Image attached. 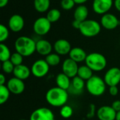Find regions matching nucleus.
I'll return each mask as SVG.
<instances>
[{"label": "nucleus", "mask_w": 120, "mask_h": 120, "mask_svg": "<svg viewBox=\"0 0 120 120\" xmlns=\"http://www.w3.org/2000/svg\"><path fill=\"white\" fill-rule=\"evenodd\" d=\"M60 16H61V12L60 10L57 8H51L47 11L46 18L51 23L57 22L60 18Z\"/></svg>", "instance_id": "obj_25"}, {"label": "nucleus", "mask_w": 120, "mask_h": 120, "mask_svg": "<svg viewBox=\"0 0 120 120\" xmlns=\"http://www.w3.org/2000/svg\"><path fill=\"white\" fill-rule=\"evenodd\" d=\"M13 74L15 77L18 78L21 80H25L29 78L32 72L31 69H30L27 65L22 64L18 66H15Z\"/></svg>", "instance_id": "obj_18"}, {"label": "nucleus", "mask_w": 120, "mask_h": 120, "mask_svg": "<svg viewBox=\"0 0 120 120\" xmlns=\"http://www.w3.org/2000/svg\"><path fill=\"white\" fill-rule=\"evenodd\" d=\"M120 22L117 17L110 13H107L102 15L101 18V26L108 30L116 29L120 25Z\"/></svg>", "instance_id": "obj_9"}, {"label": "nucleus", "mask_w": 120, "mask_h": 120, "mask_svg": "<svg viewBox=\"0 0 120 120\" xmlns=\"http://www.w3.org/2000/svg\"><path fill=\"white\" fill-rule=\"evenodd\" d=\"M117 112L112 106L103 105L97 110L96 115L99 120H115Z\"/></svg>", "instance_id": "obj_15"}, {"label": "nucleus", "mask_w": 120, "mask_h": 120, "mask_svg": "<svg viewBox=\"0 0 120 120\" xmlns=\"http://www.w3.org/2000/svg\"><path fill=\"white\" fill-rule=\"evenodd\" d=\"M14 47L15 51L23 57H29L36 51V41L31 37L20 36L15 41Z\"/></svg>", "instance_id": "obj_2"}, {"label": "nucleus", "mask_w": 120, "mask_h": 120, "mask_svg": "<svg viewBox=\"0 0 120 120\" xmlns=\"http://www.w3.org/2000/svg\"><path fill=\"white\" fill-rule=\"evenodd\" d=\"M9 37V28L6 25L1 24L0 25V42L4 43L8 39Z\"/></svg>", "instance_id": "obj_30"}, {"label": "nucleus", "mask_w": 120, "mask_h": 120, "mask_svg": "<svg viewBox=\"0 0 120 120\" xmlns=\"http://www.w3.org/2000/svg\"><path fill=\"white\" fill-rule=\"evenodd\" d=\"M25 120V119H22V120Z\"/></svg>", "instance_id": "obj_43"}, {"label": "nucleus", "mask_w": 120, "mask_h": 120, "mask_svg": "<svg viewBox=\"0 0 120 120\" xmlns=\"http://www.w3.org/2000/svg\"><path fill=\"white\" fill-rule=\"evenodd\" d=\"M9 0H0V7L4 8L7 6Z\"/></svg>", "instance_id": "obj_40"}, {"label": "nucleus", "mask_w": 120, "mask_h": 120, "mask_svg": "<svg viewBox=\"0 0 120 120\" xmlns=\"http://www.w3.org/2000/svg\"><path fill=\"white\" fill-rule=\"evenodd\" d=\"M107 84L103 79L98 76H93L86 81V88L87 91L94 96H102L106 89Z\"/></svg>", "instance_id": "obj_4"}, {"label": "nucleus", "mask_w": 120, "mask_h": 120, "mask_svg": "<svg viewBox=\"0 0 120 120\" xmlns=\"http://www.w3.org/2000/svg\"><path fill=\"white\" fill-rule=\"evenodd\" d=\"M112 5H114L113 0H94L92 8L96 13L103 15L108 13Z\"/></svg>", "instance_id": "obj_10"}, {"label": "nucleus", "mask_w": 120, "mask_h": 120, "mask_svg": "<svg viewBox=\"0 0 120 120\" xmlns=\"http://www.w3.org/2000/svg\"><path fill=\"white\" fill-rule=\"evenodd\" d=\"M50 66L46 61V60L39 59L36 60L31 67L32 74L37 78H42L45 77L49 71Z\"/></svg>", "instance_id": "obj_7"}, {"label": "nucleus", "mask_w": 120, "mask_h": 120, "mask_svg": "<svg viewBox=\"0 0 120 120\" xmlns=\"http://www.w3.org/2000/svg\"><path fill=\"white\" fill-rule=\"evenodd\" d=\"M6 86L9 89L10 92L15 95L22 94L25 89V85L23 80H21L15 77L10 79L7 82Z\"/></svg>", "instance_id": "obj_13"}, {"label": "nucleus", "mask_w": 120, "mask_h": 120, "mask_svg": "<svg viewBox=\"0 0 120 120\" xmlns=\"http://www.w3.org/2000/svg\"><path fill=\"white\" fill-rule=\"evenodd\" d=\"M81 24H82V22L79 21V20H75L72 21V25L74 28L77 29V30H79L80 28V26H81Z\"/></svg>", "instance_id": "obj_37"}, {"label": "nucleus", "mask_w": 120, "mask_h": 120, "mask_svg": "<svg viewBox=\"0 0 120 120\" xmlns=\"http://www.w3.org/2000/svg\"><path fill=\"white\" fill-rule=\"evenodd\" d=\"M79 70L78 63L71 58L65 59L62 64V70L64 74L68 76L70 78H74L77 75Z\"/></svg>", "instance_id": "obj_11"}, {"label": "nucleus", "mask_w": 120, "mask_h": 120, "mask_svg": "<svg viewBox=\"0 0 120 120\" xmlns=\"http://www.w3.org/2000/svg\"><path fill=\"white\" fill-rule=\"evenodd\" d=\"M45 60L47 62V63L49 65V66H51V67L56 66L59 65L60 63V55L57 54L56 53H51L49 55L46 56Z\"/></svg>", "instance_id": "obj_27"}, {"label": "nucleus", "mask_w": 120, "mask_h": 120, "mask_svg": "<svg viewBox=\"0 0 120 120\" xmlns=\"http://www.w3.org/2000/svg\"><path fill=\"white\" fill-rule=\"evenodd\" d=\"M50 0H34V9L40 13L48 11L50 8Z\"/></svg>", "instance_id": "obj_22"}, {"label": "nucleus", "mask_w": 120, "mask_h": 120, "mask_svg": "<svg viewBox=\"0 0 120 120\" xmlns=\"http://www.w3.org/2000/svg\"><path fill=\"white\" fill-rule=\"evenodd\" d=\"M56 83L58 87L64 90H68L71 86L70 78L63 72L59 73L56 78Z\"/></svg>", "instance_id": "obj_20"}, {"label": "nucleus", "mask_w": 120, "mask_h": 120, "mask_svg": "<svg viewBox=\"0 0 120 120\" xmlns=\"http://www.w3.org/2000/svg\"><path fill=\"white\" fill-rule=\"evenodd\" d=\"M30 120H54V115L47 108H39L32 112Z\"/></svg>", "instance_id": "obj_12"}, {"label": "nucleus", "mask_w": 120, "mask_h": 120, "mask_svg": "<svg viewBox=\"0 0 120 120\" xmlns=\"http://www.w3.org/2000/svg\"><path fill=\"white\" fill-rule=\"evenodd\" d=\"M88 0H74V1L75 2L76 4H78V5H83Z\"/></svg>", "instance_id": "obj_41"}, {"label": "nucleus", "mask_w": 120, "mask_h": 120, "mask_svg": "<svg viewBox=\"0 0 120 120\" xmlns=\"http://www.w3.org/2000/svg\"><path fill=\"white\" fill-rule=\"evenodd\" d=\"M114 6L115 8L120 12V0H115L114 1Z\"/></svg>", "instance_id": "obj_39"}, {"label": "nucleus", "mask_w": 120, "mask_h": 120, "mask_svg": "<svg viewBox=\"0 0 120 120\" xmlns=\"http://www.w3.org/2000/svg\"><path fill=\"white\" fill-rule=\"evenodd\" d=\"M85 63L94 72H101L107 66L106 58L103 54L97 52H93L88 54Z\"/></svg>", "instance_id": "obj_3"}, {"label": "nucleus", "mask_w": 120, "mask_h": 120, "mask_svg": "<svg viewBox=\"0 0 120 120\" xmlns=\"http://www.w3.org/2000/svg\"><path fill=\"white\" fill-rule=\"evenodd\" d=\"M46 102L53 107L61 108L66 105L68 100V94L66 90L58 86L49 89L46 94Z\"/></svg>", "instance_id": "obj_1"}, {"label": "nucleus", "mask_w": 120, "mask_h": 120, "mask_svg": "<svg viewBox=\"0 0 120 120\" xmlns=\"http://www.w3.org/2000/svg\"><path fill=\"white\" fill-rule=\"evenodd\" d=\"M95 111H96V106L94 104H90L89 109L88 113L86 115V117L88 118H92L95 115Z\"/></svg>", "instance_id": "obj_34"}, {"label": "nucleus", "mask_w": 120, "mask_h": 120, "mask_svg": "<svg viewBox=\"0 0 120 120\" xmlns=\"http://www.w3.org/2000/svg\"><path fill=\"white\" fill-rule=\"evenodd\" d=\"M101 22L95 20H86L82 22L79 32L86 37H94L97 36L101 31Z\"/></svg>", "instance_id": "obj_5"}, {"label": "nucleus", "mask_w": 120, "mask_h": 120, "mask_svg": "<svg viewBox=\"0 0 120 120\" xmlns=\"http://www.w3.org/2000/svg\"><path fill=\"white\" fill-rule=\"evenodd\" d=\"M75 2L74 0H61L60 6L65 11H70L72 9L75 5Z\"/></svg>", "instance_id": "obj_33"}, {"label": "nucleus", "mask_w": 120, "mask_h": 120, "mask_svg": "<svg viewBox=\"0 0 120 120\" xmlns=\"http://www.w3.org/2000/svg\"><path fill=\"white\" fill-rule=\"evenodd\" d=\"M69 56L70 58H71L72 60L78 63L85 61L87 54L83 49L80 47H74L72 48L69 53Z\"/></svg>", "instance_id": "obj_19"}, {"label": "nucleus", "mask_w": 120, "mask_h": 120, "mask_svg": "<svg viewBox=\"0 0 120 120\" xmlns=\"http://www.w3.org/2000/svg\"><path fill=\"white\" fill-rule=\"evenodd\" d=\"M60 115L64 119H68L71 117L73 115V110L71 106L68 105H65L61 107L60 110Z\"/></svg>", "instance_id": "obj_29"}, {"label": "nucleus", "mask_w": 120, "mask_h": 120, "mask_svg": "<svg viewBox=\"0 0 120 120\" xmlns=\"http://www.w3.org/2000/svg\"><path fill=\"white\" fill-rule=\"evenodd\" d=\"M1 68H2L3 72L5 74H11V73L13 72L15 65L11 63V61L10 60H8L2 62Z\"/></svg>", "instance_id": "obj_31"}, {"label": "nucleus", "mask_w": 120, "mask_h": 120, "mask_svg": "<svg viewBox=\"0 0 120 120\" xmlns=\"http://www.w3.org/2000/svg\"><path fill=\"white\" fill-rule=\"evenodd\" d=\"M71 49L72 46L70 43L65 39H58L53 44V50L60 56H65L69 54Z\"/></svg>", "instance_id": "obj_16"}, {"label": "nucleus", "mask_w": 120, "mask_h": 120, "mask_svg": "<svg viewBox=\"0 0 120 120\" xmlns=\"http://www.w3.org/2000/svg\"><path fill=\"white\" fill-rule=\"evenodd\" d=\"M85 86L84 80L81 77L76 76L72 78V81L71 82V86L76 92H81L84 89Z\"/></svg>", "instance_id": "obj_24"}, {"label": "nucleus", "mask_w": 120, "mask_h": 120, "mask_svg": "<svg viewBox=\"0 0 120 120\" xmlns=\"http://www.w3.org/2000/svg\"><path fill=\"white\" fill-rule=\"evenodd\" d=\"M23 58L24 57L21 54H20L18 52H15V53H12V55L11 56V58H10V60L11 61V63L15 66H18V65H20L22 64Z\"/></svg>", "instance_id": "obj_32"}, {"label": "nucleus", "mask_w": 120, "mask_h": 120, "mask_svg": "<svg viewBox=\"0 0 120 120\" xmlns=\"http://www.w3.org/2000/svg\"><path fill=\"white\" fill-rule=\"evenodd\" d=\"M6 84V77L4 74H0V85H5Z\"/></svg>", "instance_id": "obj_38"}, {"label": "nucleus", "mask_w": 120, "mask_h": 120, "mask_svg": "<svg viewBox=\"0 0 120 120\" xmlns=\"http://www.w3.org/2000/svg\"><path fill=\"white\" fill-rule=\"evenodd\" d=\"M25 26V20L22 16L19 14L11 15L8 22V27L13 32H20Z\"/></svg>", "instance_id": "obj_14"}, {"label": "nucleus", "mask_w": 120, "mask_h": 120, "mask_svg": "<svg viewBox=\"0 0 120 120\" xmlns=\"http://www.w3.org/2000/svg\"><path fill=\"white\" fill-rule=\"evenodd\" d=\"M51 28V22L46 17L38 18L33 24V30L34 33L39 36H44L47 34Z\"/></svg>", "instance_id": "obj_6"}, {"label": "nucleus", "mask_w": 120, "mask_h": 120, "mask_svg": "<svg viewBox=\"0 0 120 120\" xmlns=\"http://www.w3.org/2000/svg\"><path fill=\"white\" fill-rule=\"evenodd\" d=\"M0 50H1L0 60L1 62H4V61L10 60L12 54L11 53V51H10L9 48L4 43H1L0 44Z\"/></svg>", "instance_id": "obj_26"}, {"label": "nucleus", "mask_w": 120, "mask_h": 120, "mask_svg": "<svg viewBox=\"0 0 120 120\" xmlns=\"http://www.w3.org/2000/svg\"><path fill=\"white\" fill-rule=\"evenodd\" d=\"M107 86H117L120 83V69L117 67L110 68L105 74L103 78Z\"/></svg>", "instance_id": "obj_8"}, {"label": "nucleus", "mask_w": 120, "mask_h": 120, "mask_svg": "<svg viewBox=\"0 0 120 120\" xmlns=\"http://www.w3.org/2000/svg\"><path fill=\"white\" fill-rule=\"evenodd\" d=\"M112 108L117 112H120V100H117V101H115L112 103Z\"/></svg>", "instance_id": "obj_36"}, {"label": "nucleus", "mask_w": 120, "mask_h": 120, "mask_svg": "<svg viewBox=\"0 0 120 120\" xmlns=\"http://www.w3.org/2000/svg\"><path fill=\"white\" fill-rule=\"evenodd\" d=\"M89 15V9L85 5H78L74 11V19L80 22L87 20Z\"/></svg>", "instance_id": "obj_21"}, {"label": "nucleus", "mask_w": 120, "mask_h": 120, "mask_svg": "<svg viewBox=\"0 0 120 120\" xmlns=\"http://www.w3.org/2000/svg\"><path fill=\"white\" fill-rule=\"evenodd\" d=\"M115 120H120V112H117Z\"/></svg>", "instance_id": "obj_42"}, {"label": "nucleus", "mask_w": 120, "mask_h": 120, "mask_svg": "<svg viewBox=\"0 0 120 120\" xmlns=\"http://www.w3.org/2000/svg\"><path fill=\"white\" fill-rule=\"evenodd\" d=\"M53 46L46 39H39L36 41V51L41 56H46L51 53Z\"/></svg>", "instance_id": "obj_17"}, {"label": "nucleus", "mask_w": 120, "mask_h": 120, "mask_svg": "<svg viewBox=\"0 0 120 120\" xmlns=\"http://www.w3.org/2000/svg\"><path fill=\"white\" fill-rule=\"evenodd\" d=\"M10 91L6 85H0V104H4L8 99Z\"/></svg>", "instance_id": "obj_28"}, {"label": "nucleus", "mask_w": 120, "mask_h": 120, "mask_svg": "<svg viewBox=\"0 0 120 120\" xmlns=\"http://www.w3.org/2000/svg\"><path fill=\"white\" fill-rule=\"evenodd\" d=\"M93 72L94 71L90 68H89L86 65H82V66L79 67V70H78V72H77V76L81 77L84 81H87L91 77H92L94 76Z\"/></svg>", "instance_id": "obj_23"}, {"label": "nucleus", "mask_w": 120, "mask_h": 120, "mask_svg": "<svg viewBox=\"0 0 120 120\" xmlns=\"http://www.w3.org/2000/svg\"><path fill=\"white\" fill-rule=\"evenodd\" d=\"M118 93H119V89L117 86H112L109 87V94L111 96H115L118 94Z\"/></svg>", "instance_id": "obj_35"}]
</instances>
